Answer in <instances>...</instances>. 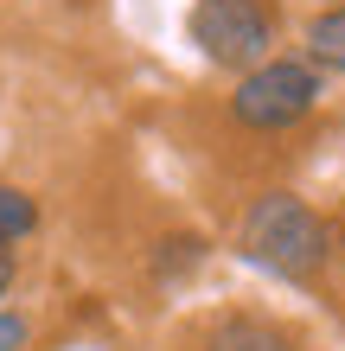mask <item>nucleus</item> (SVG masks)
I'll use <instances>...</instances> for the list:
<instances>
[{"label":"nucleus","instance_id":"f257e3e1","mask_svg":"<svg viewBox=\"0 0 345 351\" xmlns=\"http://www.w3.org/2000/svg\"><path fill=\"white\" fill-rule=\"evenodd\" d=\"M237 256L281 287H320L326 268L339 262V230L313 198L275 185L237 211Z\"/></svg>","mask_w":345,"mask_h":351},{"label":"nucleus","instance_id":"f03ea898","mask_svg":"<svg viewBox=\"0 0 345 351\" xmlns=\"http://www.w3.org/2000/svg\"><path fill=\"white\" fill-rule=\"evenodd\" d=\"M326 102V77H320L307 58H262L256 71H243L230 96H224V115L237 134H294L300 121L320 115Z\"/></svg>","mask_w":345,"mask_h":351},{"label":"nucleus","instance_id":"7ed1b4c3","mask_svg":"<svg viewBox=\"0 0 345 351\" xmlns=\"http://www.w3.org/2000/svg\"><path fill=\"white\" fill-rule=\"evenodd\" d=\"M186 32L198 58H205L211 71H256L262 58H275L281 45V7L275 0H192L186 13Z\"/></svg>","mask_w":345,"mask_h":351},{"label":"nucleus","instance_id":"20e7f679","mask_svg":"<svg viewBox=\"0 0 345 351\" xmlns=\"http://www.w3.org/2000/svg\"><path fill=\"white\" fill-rule=\"evenodd\" d=\"M198 351H307L300 326L256 313V306H224L198 326Z\"/></svg>","mask_w":345,"mask_h":351},{"label":"nucleus","instance_id":"39448f33","mask_svg":"<svg viewBox=\"0 0 345 351\" xmlns=\"http://www.w3.org/2000/svg\"><path fill=\"white\" fill-rule=\"evenodd\" d=\"M300 58H307L320 77H345V0L320 7L307 26H300Z\"/></svg>","mask_w":345,"mask_h":351},{"label":"nucleus","instance_id":"423d86ee","mask_svg":"<svg viewBox=\"0 0 345 351\" xmlns=\"http://www.w3.org/2000/svg\"><path fill=\"white\" fill-rule=\"evenodd\" d=\"M205 256H211V237H198V230H167L147 250V268L160 281H186V275H198L205 268Z\"/></svg>","mask_w":345,"mask_h":351},{"label":"nucleus","instance_id":"0eeeda50","mask_svg":"<svg viewBox=\"0 0 345 351\" xmlns=\"http://www.w3.org/2000/svg\"><path fill=\"white\" fill-rule=\"evenodd\" d=\"M38 223H45L38 198L26 192V185H7V179H0V250H19L26 237H38Z\"/></svg>","mask_w":345,"mask_h":351},{"label":"nucleus","instance_id":"6e6552de","mask_svg":"<svg viewBox=\"0 0 345 351\" xmlns=\"http://www.w3.org/2000/svg\"><path fill=\"white\" fill-rule=\"evenodd\" d=\"M13 287H19V250H0V306L13 300Z\"/></svg>","mask_w":345,"mask_h":351}]
</instances>
